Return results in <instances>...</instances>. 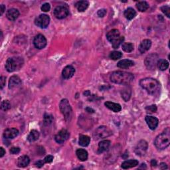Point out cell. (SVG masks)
Returning <instances> with one entry per match:
<instances>
[{
	"mask_svg": "<svg viewBox=\"0 0 170 170\" xmlns=\"http://www.w3.org/2000/svg\"><path fill=\"white\" fill-rule=\"evenodd\" d=\"M9 152L12 154H17L20 152V148H16V147L12 148L10 149Z\"/></svg>",
	"mask_w": 170,
	"mask_h": 170,
	"instance_id": "60d3db41",
	"label": "cell"
},
{
	"mask_svg": "<svg viewBox=\"0 0 170 170\" xmlns=\"http://www.w3.org/2000/svg\"><path fill=\"white\" fill-rule=\"evenodd\" d=\"M110 146V141L109 140H103L101 141L98 144V153H102L108 150Z\"/></svg>",
	"mask_w": 170,
	"mask_h": 170,
	"instance_id": "603a6c76",
	"label": "cell"
},
{
	"mask_svg": "<svg viewBox=\"0 0 170 170\" xmlns=\"http://www.w3.org/2000/svg\"><path fill=\"white\" fill-rule=\"evenodd\" d=\"M24 64L23 59L19 56L9 58L5 63V69L9 73H12L19 70Z\"/></svg>",
	"mask_w": 170,
	"mask_h": 170,
	"instance_id": "277c9868",
	"label": "cell"
},
{
	"mask_svg": "<svg viewBox=\"0 0 170 170\" xmlns=\"http://www.w3.org/2000/svg\"><path fill=\"white\" fill-rule=\"evenodd\" d=\"M19 131L16 128H8L4 131L3 137L5 139H13L18 136Z\"/></svg>",
	"mask_w": 170,
	"mask_h": 170,
	"instance_id": "9a60e30c",
	"label": "cell"
},
{
	"mask_svg": "<svg viewBox=\"0 0 170 170\" xmlns=\"http://www.w3.org/2000/svg\"><path fill=\"white\" fill-rule=\"evenodd\" d=\"M148 143L145 140H140L135 148V152L138 155H144L148 150Z\"/></svg>",
	"mask_w": 170,
	"mask_h": 170,
	"instance_id": "7c38bea8",
	"label": "cell"
},
{
	"mask_svg": "<svg viewBox=\"0 0 170 170\" xmlns=\"http://www.w3.org/2000/svg\"><path fill=\"white\" fill-rule=\"evenodd\" d=\"M83 94L84 96H87V97H88V96L90 95V92L89 90H85V92H84Z\"/></svg>",
	"mask_w": 170,
	"mask_h": 170,
	"instance_id": "816d5d0a",
	"label": "cell"
},
{
	"mask_svg": "<svg viewBox=\"0 0 170 170\" xmlns=\"http://www.w3.org/2000/svg\"><path fill=\"white\" fill-rule=\"evenodd\" d=\"M138 165V162L136 159H130V160L124 162L122 164V168L124 169L136 167Z\"/></svg>",
	"mask_w": 170,
	"mask_h": 170,
	"instance_id": "cb8c5ba5",
	"label": "cell"
},
{
	"mask_svg": "<svg viewBox=\"0 0 170 170\" xmlns=\"http://www.w3.org/2000/svg\"><path fill=\"white\" fill-rule=\"evenodd\" d=\"M124 40V37L123 36H120L117 39H116L115 41H113L112 43V47L116 49L119 47V46L122 43V42Z\"/></svg>",
	"mask_w": 170,
	"mask_h": 170,
	"instance_id": "e575fe53",
	"label": "cell"
},
{
	"mask_svg": "<svg viewBox=\"0 0 170 170\" xmlns=\"http://www.w3.org/2000/svg\"><path fill=\"white\" fill-rule=\"evenodd\" d=\"M120 36V31L118 29H112L108 32V33L106 34V38H107L108 41L111 42L117 39Z\"/></svg>",
	"mask_w": 170,
	"mask_h": 170,
	"instance_id": "d6986e66",
	"label": "cell"
},
{
	"mask_svg": "<svg viewBox=\"0 0 170 170\" xmlns=\"http://www.w3.org/2000/svg\"><path fill=\"white\" fill-rule=\"evenodd\" d=\"M44 163H45V161L42 162V161L40 160V161H38V162L35 163V165H36L38 168H41V167H42V166H43Z\"/></svg>",
	"mask_w": 170,
	"mask_h": 170,
	"instance_id": "f6af8a7d",
	"label": "cell"
},
{
	"mask_svg": "<svg viewBox=\"0 0 170 170\" xmlns=\"http://www.w3.org/2000/svg\"><path fill=\"white\" fill-rule=\"evenodd\" d=\"M157 66L159 70L164 71L169 67V63L165 59H159L157 63Z\"/></svg>",
	"mask_w": 170,
	"mask_h": 170,
	"instance_id": "f546056e",
	"label": "cell"
},
{
	"mask_svg": "<svg viewBox=\"0 0 170 170\" xmlns=\"http://www.w3.org/2000/svg\"><path fill=\"white\" fill-rule=\"evenodd\" d=\"M94 135L97 139L105 138L112 135V131L106 126H100L95 130Z\"/></svg>",
	"mask_w": 170,
	"mask_h": 170,
	"instance_id": "ba28073f",
	"label": "cell"
},
{
	"mask_svg": "<svg viewBox=\"0 0 170 170\" xmlns=\"http://www.w3.org/2000/svg\"><path fill=\"white\" fill-rule=\"evenodd\" d=\"M74 73H75V69L71 65H67L63 69L62 71V75L64 79H69L73 77Z\"/></svg>",
	"mask_w": 170,
	"mask_h": 170,
	"instance_id": "5bb4252c",
	"label": "cell"
},
{
	"mask_svg": "<svg viewBox=\"0 0 170 170\" xmlns=\"http://www.w3.org/2000/svg\"><path fill=\"white\" fill-rule=\"evenodd\" d=\"M30 159L27 155H23L18 158L17 160V165L19 168H25L26 166L29 164Z\"/></svg>",
	"mask_w": 170,
	"mask_h": 170,
	"instance_id": "7402d4cb",
	"label": "cell"
},
{
	"mask_svg": "<svg viewBox=\"0 0 170 170\" xmlns=\"http://www.w3.org/2000/svg\"><path fill=\"white\" fill-rule=\"evenodd\" d=\"M88 5H89V3L87 1H85V0L78 2L75 4V7L76 9L80 12H84V11L88 8Z\"/></svg>",
	"mask_w": 170,
	"mask_h": 170,
	"instance_id": "d4e9b609",
	"label": "cell"
},
{
	"mask_svg": "<svg viewBox=\"0 0 170 170\" xmlns=\"http://www.w3.org/2000/svg\"><path fill=\"white\" fill-rule=\"evenodd\" d=\"M151 166H153V167H155L158 165L157 164V161L155 160V159H152L151 161Z\"/></svg>",
	"mask_w": 170,
	"mask_h": 170,
	"instance_id": "681fc988",
	"label": "cell"
},
{
	"mask_svg": "<svg viewBox=\"0 0 170 170\" xmlns=\"http://www.w3.org/2000/svg\"><path fill=\"white\" fill-rule=\"evenodd\" d=\"M106 9H102L98 11L97 12V15L99 17H103L106 15Z\"/></svg>",
	"mask_w": 170,
	"mask_h": 170,
	"instance_id": "b9f144b4",
	"label": "cell"
},
{
	"mask_svg": "<svg viewBox=\"0 0 170 170\" xmlns=\"http://www.w3.org/2000/svg\"><path fill=\"white\" fill-rule=\"evenodd\" d=\"M70 137V133L65 129H63L59 131L58 134L55 137V140L59 144H63L69 139Z\"/></svg>",
	"mask_w": 170,
	"mask_h": 170,
	"instance_id": "8fae6325",
	"label": "cell"
},
{
	"mask_svg": "<svg viewBox=\"0 0 170 170\" xmlns=\"http://www.w3.org/2000/svg\"><path fill=\"white\" fill-rule=\"evenodd\" d=\"M109 56L112 60H118L122 57V53L120 51H112L110 53Z\"/></svg>",
	"mask_w": 170,
	"mask_h": 170,
	"instance_id": "d590c367",
	"label": "cell"
},
{
	"mask_svg": "<svg viewBox=\"0 0 170 170\" xmlns=\"http://www.w3.org/2000/svg\"><path fill=\"white\" fill-rule=\"evenodd\" d=\"M11 108V104L9 100H3L1 104V109L3 111H7Z\"/></svg>",
	"mask_w": 170,
	"mask_h": 170,
	"instance_id": "8d00e7d4",
	"label": "cell"
},
{
	"mask_svg": "<svg viewBox=\"0 0 170 170\" xmlns=\"http://www.w3.org/2000/svg\"><path fill=\"white\" fill-rule=\"evenodd\" d=\"M146 110L148 114H152V113H154L157 111V107L155 105L148 106L146 108Z\"/></svg>",
	"mask_w": 170,
	"mask_h": 170,
	"instance_id": "74e56055",
	"label": "cell"
},
{
	"mask_svg": "<svg viewBox=\"0 0 170 170\" xmlns=\"http://www.w3.org/2000/svg\"><path fill=\"white\" fill-rule=\"evenodd\" d=\"M145 120H146L148 126L151 130H154L158 127L159 120L157 118H155V117L151 116H146V118H145Z\"/></svg>",
	"mask_w": 170,
	"mask_h": 170,
	"instance_id": "4fadbf2b",
	"label": "cell"
},
{
	"mask_svg": "<svg viewBox=\"0 0 170 170\" xmlns=\"http://www.w3.org/2000/svg\"><path fill=\"white\" fill-rule=\"evenodd\" d=\"M134 74L124 71H115L111 74L110 79L112 83L120 84H128L134 80Z\"/></svg>",
	"mask_w": 170,
	"mask_h": 170,
	"instance_id": "7a4b0ae2",
	"label": "cell"
},
{
	"mask_svg": "<svg viewBox=\"0 0 170 170\" xmlns=\"http://www.w3.org/2000/svg\"><path fill=\"white\" fill-rule=\"evenodd\" d=\"M136 7L140 12H144L149 8V4L146 2H139L136 4Z\"/></svg>",
	"mask_w": 170,
	"mask_h": 170,
	"instance_id": "4dcf8cb0",
	"label": "cell"
},
{
	"mask_svg": "<svg viewBox=\"0 0 170 170\" xmlns=\"http://www.w3.org/2000/svg\"><path fill=\"white\" fill-rule=\"evenodd\" d=\"M59 108L66 122L70 121L73 116V110L67 99H63L59 104Z\"/></svg>",
	"mask_w": 170,
	"mask_h": 170,
	"instance_id": "5b68a950",
	"label": "cell"
},
{
	"mask_svg": "<svg viewBox=\"0 0 170 170\" xmlns=\"http://www.w3.org/2000/svg\"><path fill=\"white\" fill-rule=\"evenodd\" d=\"M122 49L127 53L132 52L134 50V45L131 42H124L122 44Z\"/></svg>",
	"mask_w": 170,
	"mask_h": 170,
	"instance_id": "836d02e7",
	"label": "cell"
},
{
	"mask_svg": "<svg viewBox=\"0 0 170 170\" xmlns=\"http://www.w3.org/2000/svg\"><path fill=\"white\" fill-rule=\"evenodd\" d=\"M39 138V133L38 131L33 130L31 131L30 134H29V136H28L27 140L29 141V142H33V141L37 140Z\"/></svg>",
	"mask_w": 170,
	"mask_h": 170,
	"instance_id": "f1b7e54d",
	"label": "cell"
},
{
	"mask_svg": "<svg viewBox=\"0 0 170 170\" xmlns=\"http://www.w3.org/2000/svg\"><path fill=\"white\" fill-rule=\"evenodd\" d=\"M86 111L88 112V113H94V110L93 109V108H90L89 107H87L86 108Z\"/></svg>",
	"mask_w": 170,
	"mask_h": 170,
	"instance_id": "f907efd6",
	"label": "cell"
},
{
	"mask_svg": "<svg viewBox=\"0 0 170 170\" xmlns=\"http://www.w3.org/2000/svg\"><path fill=\"white\" fill-rule=\"evenodd\" d=\"M5 151L4 150V149H3L2 147L0 148V157L2 158L3 155H5Z\"/></svg>",
	"mask_w": 170,
	"mask_h": 170,
	"instance_id": "7dc6e473",
	"label": "cell"
},
{
	"mask_svg": "<svg viewBox=\"0 0 170 170\" xmlns=\"http://www.w3.org/2000/svg\"><path fill=\"white\" fill-rule=\"evenodd\" d=\"M158 60V55L153 53V54L148 55L145 59V65H146L148 69L150 70H154L157 66Z\"/></svg>",
	"mask_w": 170,
	"mask_h": 170,
	"instance_id": "52a82bcc",
	"label": "cell"
},
{
	"mask_svg": "<svg viewBox=\"0 0 170 170\" xmlns=\"http://www.w3.org/2000/svg\"><path fill=\"white\" fill-rule=\"evenodd\" d=\"M53 122V116L51 114H45L43 118V124L45 126H49Z\"/></svg>",
	"mask_w": 170,
	"mask_h": 170,
	"instance_id": "d6a6232c",
	"label": "cell"
},
{
	"mask_svg": "<svg viewBox=\"0 0 170 170\" xmlns=\"http://www.w3.org/2000/svg\"><path fill=\"white\" fill-rule=\"evenodd\" d=\"M76 154L80 161H86L88 159V152L84 149H79L76 151Z\"/></svg>",
	"mask_w": 170,
	"mask_h": 170,
	"instance_id": "484cf974",
	"label": "cell"
},
{
	"mask_svg": "<svg viewBox=\"0 0 170 170\" xmlns=\"http://www.w3.org/2000/svg\"><path fill=\"white\" fill-rule=\"evenodd\" d=\"M33 44L37 49H42L45 48V46L47 45V39H46L44 35L39 34L34 38Z\"/></svg>",
	"mask_w": 170,
	"mask_h": 170,
	"instance_id": "30bf717a",
	"label": "cell"
},
{
	"mask_svg": "<svg viewBox=\"0 0 170 170\" xmlns=\"http://www.w3.org/2000/svg\"><path fill=\"white\" fill-rule=\"evenodd\" d=\"M53 160V156L51 155H49L47 156H46L44 159L45 163H47V164H49V163H51Z\"/></svg>",
	"mask_w": 170,
	"mask_h": 170,
	"instance_id": "7bdbcfd3",
	"label": "cell"
},
{
	"mask_svg": "<svg viewBox=\"0 0 170 170\" xmlns=\"http://www.w3.org/2000/svg\"><path fill=\"white\" fill-rule=\"evenodd\" d=\"M21 84V80L18 76L14 75L10 78L9 81V88L13 89V88L19 87Z\"/></svg>",
	"mask_w": 170,
	"mask_h": 170,
	"instance_id": "2e32d148",
	"label": "cell"
},
{
	"mask_svg": "<svg viewBox=\"0 0 170 170\" xmlns=\"http://www.w3.org/2000/svg\"><path fill=\"white\" fill-rule=\"evenodd\" d=\"M121 94L124 100L126 102L128 101L131 97V89L130 88H124V89L122 91Z\"/></svg>",
	"mask_w": 170,
	"mask_h": 170,
	"instance_id": "1f68e13d",
	"label": "cell"
},
{
	"mask_svg": "<svg viewBox=\"0 0 170 170\" xmlns=\"http://www.w3.org/2000/svg\"><path fill=\"white\" fill-rule=\"evenodd\" d=\"M19 15V11L15 8L9 9L6 13V17L10 21H15L16 20Z\"/></svg>",
	"mask_w": 170,
	"mask_h": 170,
	"instance_id": "e0dca14e",
	"label": "cell"
},
{
	"mask_svg": "<svg viewBox=\"0 0 170 170\" xmlns=\"http://www.w3.org/2000/svg\"><path fill=\"white\" fill-rule=\"evenodd\" d=\"M104 105L106 106V108H108V109L114 112H119L121 111L122 107L120 104L114 103V102H106L104 103Z\"/></svg>",
	"mask_w": 170,
	"mask_h": 170,
	"instance_id": "ffe728a7",
	"label": "cell"
},
{
	"mask_svg": "<svg viewBox=\"0 0 170 170\" xmlns=\"http://www.w3.org/2000/svg\"><path fill=\"white\" fill-rule=\"evenodd\" d=\"M134 65V62L129 59H124L117 64V66L120 69H127Z\"/></svg>",
	"mask_w": 170,
	"mask_h": 170,
	"instance_id": "44dd1931",
	"label": "cell"
},
{
	"mask_svg": "<svg viewBox=\"0 0 170 170\" xmlns=\"http://www.w3.org/2000/svg\"><path fill=\"white\" fill-rule=\"evenodd\" d=\"M49 23H50V17L47 15H45V14H41L35 20V25L41 28V29L47 28Z\"/></svg>",
	"mask_w": 170,
	"mask_h": 170,
	"instance_id": "8992f818",
	"label": "cell"
},
{
	"mask_svg": "<svg viewBox=\"0 0 170 170\" xmlns=\"http://www.w3.org/2000/svg\"><path fill=\"white\" fill-rule=\"evenodd\" d=\"M90 142V138L86 135H80L79 137V144L83 147H87Z\"/></svg>",
	"mask_w": 170,
	"mask_h": 170,
	"instance_id": "4316f807",
	"label": "cell"
},
{
	"mask_svg": "<svg viewBox=\"0 0 170 170\" xmlns=\"http://www.w3.org/2000/svg\"><path fill=\"white\" fill-rule=\"evenodd\" d=\"M151 47V41L150 39H145L141 41L139 47V51L141 53H144L150 50Z\"/></svg>",
	"mask_w": 170,
	"mask_h": 170,
	"instance_id": "ac0fdd59",
	"label": "cell"
},
{
	"mask_svg": "<svg viewBox=\"0 0 170 170\" xmlns=\"http://www.w3.org/2000/svg\"><path fill=\"white\" fill-rule=\"evenodd\" d=\"M159 168L161 169H168V165L165 163H161L160 165H159Z\"/></svg>",
	"mask_w": 170,
	"mask_h": 170,
	"instance_id": "bcb514c9",
	"label": "cell"
},
{
	"mask_svg": "<svg viewBox=\"0 0 170 170\" xmlns=\"http://www.w3.org/2000/svg\"><path fill=\"white\" fill-rule=\"evenodd\" d=\"M161 10H162V12L168 17V18H169L170 17V8L168 5L162 6L161 8Z\"/></svg>",
	"mask_w": 170,
	"mask_h": 170,
	"instance_id": "f35d334b",
	"label": "cell"
},
{
	"mask_svg": "<svg viewBox=\"0 0 170 170\" xmlns=\"http://www.w3.org/2000/svg\"><path fill=\"white\" fill-rule=\"evenodd\" d=\"M6 83V78L3 76H1V89H3V88L5 87Z\"/></svg>",
	"mask_w": 170,
	"mask_h": 170,
	"instance_id": "ee69618b",
	"label": "cell"
},
{
	"mask_svg": "<svg viewBox=\"0 0 170 170\" xmlns=\"http://www.w3.org/2000/svg\"><path fill=\"white\" fill-rule=\"evenodd\" d=\"M140 87L146 90L149 94H157L160 91L161 85L159 81L152 78H146L140 81Z\"/></svg>",
	"mask_w": 170,
	"mask_h": 170,
	"instance_id": "6da1fadb",
	"label": "cell"
},
{
	"mask_svg": "<svg viewBox=\"0 0 170 170\" xmlns=\"http://www.w3.org/2000/svg\"><path fill=\"white\" fill-rule=\"evenodd\" d=\"M170 144V130L167 127L164 132L158 135L154 141V144L159 150H164Z\"/></svg>",
	"mask_w": 170,
	"mask_h": 170,
	"instance_id": "3957f363",
	"label": "cell"
},
{
	"mask_svg": "<svg viewBox=\"0 0 170 170\" xmlns=\"http://www.w3.org/2000/svg\"><path fill=\"white\" fill-rule=\"evenodd\" d=\"M124 16L127 19L132 20V19H134V17H136V12L134 9L130 8H127V9L125 10L124 13Z\"/></svg>",
	"mask_w": 170,
	"mask_h": 170,
	"instance_id": "83f0119b",
	"label": "cell"
},
{
	"mask_svg": "<svg viewBox=\"0 0 170 170\" xmlns=\"http://www.w3.org/2000/svg\"><path fill=\"white\" fill-rule=\"evenodd\" d=\"M51 9V5L48 3H45L41 7V10L44 12H48Z\"/></svg>",
	"mask_w": 170,
	"mask_h": 170,
	"instance_id": "ab89813d",
	"label": "cell"
},
{
	"mask_svg": "<svg viewBox=\"0 0 170 170\" xmlns=\"http://www.w3.org/2000/svg\"><path fill=\"white\" fill-rule=\"evenodd\" d=\"M69 14V9L66 6L59 5L57 6L54 10V15L56 18L59 19H62L65 18Z\"/></svg>",
	"mask_w": 170,
	"mask_h": 170,
	"instance_id": "9c48e42d",
	"label": "cell"
},
{
	"mask_svg": "<svg viewBox=\"0 0 170 170\" xmlns=\"http://www.w3.org/2000/svg\"><path fill=\"white\" fill-rule=\"evenodd\" d=\"M5 7L4 5H0V12H1L0 14H1V15L3 13V12H5Z\"/></svg>",
	"mask_w": 170,
	"mask_h": 170,
	"instance_id": "c3c4849f",
	"label": "cell"
}]
</instances>
